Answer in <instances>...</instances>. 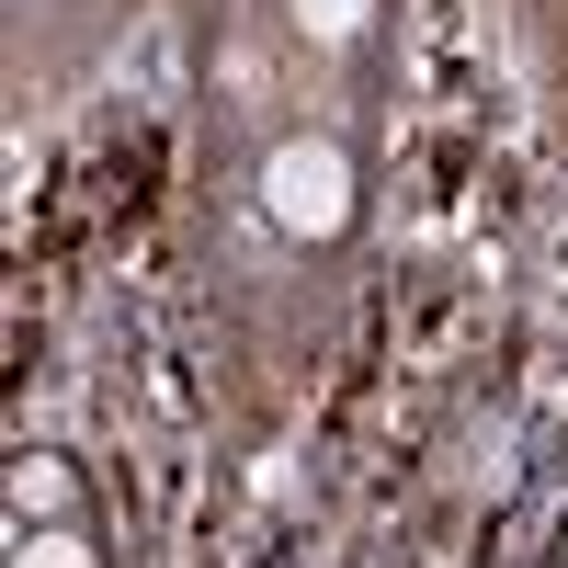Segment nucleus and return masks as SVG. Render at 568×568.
<instances>
[{
    "label": "nucleus",
    "instance_id": "f257e3e1",
    "mask_svg": "<svg viewBox=\"0 0 568 568\" xmlns=\"http://www.w3.org/2000/svg\"><path fill=\"white\" fill-rule=\"evenodd\" d=\"M262 216L284 227V240H353V216H364V182H353V149L342 136H273L262 149Z\"/></svg>",
    "mask_w": 568,
    "mask_h": 568
},
{
    "label": "nucleus",
    "instance_id": "f03ea898",
    "mask_svg": "<svg viewBox=\"0 0 568 568\" xmlns=\"http://www.w3.org/2000/svg\"><path fill=\"white\" fill-rule=\"evenodd\" d=\"M12 524H80L69 455H12Z\"/></svg>",
    "mask_w": 568,
    "mask_h": 568
},
{
    "label": "nucleus",
    "instance_id": "7ed1b4c3",
    "mask_svg": "<svg viewBox=\"0 0 568 568\" xmlns=\"http://www.w3.org/2000/svg\"><path fill=\"white\" fill-rule=\"evenodd\" d=\"M12 568H103L80 524H12Z\"/></svg>",
    "mask_w": 568,
    "mask_h": 568
},
{
    "label": "nucleus",
    "instance_id": "20e7f679",
    "mask_svg": "<svg viewBox=\"0 0 568 568\" xmlns=\"http://www.w3.org/2000/svg\"><path fill=\"white\" fill-rule=\"evenodd\" d=\"M296 23H307L318 45H353V34L375 23V0H296Z\"/></svg>",
    "mask_w": 568,
    "mask_h": 568
},
{
    "label": "nucleus",
    "instance_id": "39448f33",
    "mask_svg": "<svg viewBox=\"0 0 568 568\" xmlns=\"http://www.w3.org/2000/svg\"><path fill=\"white\" fill-rule=\"evenodd\" d=\"M557 568H568V535H557Z\"/></svg>",
    "mask_w": 568,
    "mask_h": 568
}]
</instances>
